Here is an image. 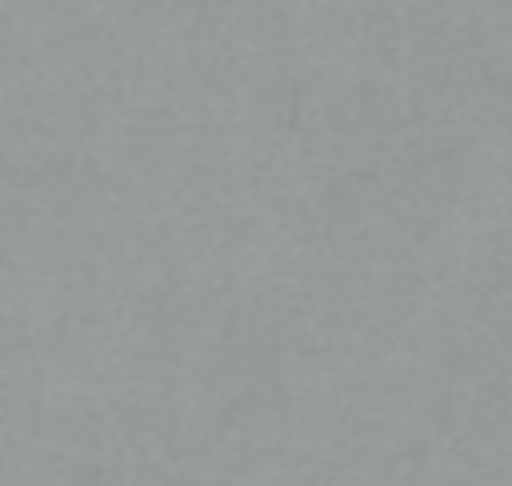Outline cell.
Returning a JSON list of instances; mask_svg holds the SVG:
<instances>
[]
</instances>
